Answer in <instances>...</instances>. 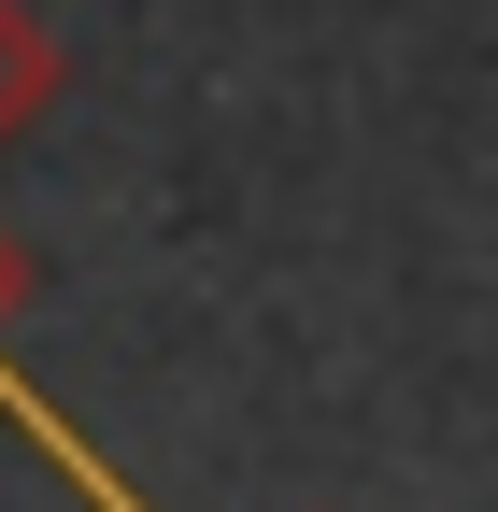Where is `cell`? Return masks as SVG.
<instances>
[{"label": "cell", "mask_w": 498, "mask_h": 512, "mask_svg": "<svg viewBox=\"0 0 498 512\" xmlns=\"http://www.w3.org/2000/svg\"><path fill=\"white\" fill-rule=\"evenodd\" d=\"M57 86H72V43H57L29 0H0V157H15L29 128L57 114Z\"/></svg>", "instance_id": "6da1fadb"}, {"label": "cell", "mask_w": 498, "mask_h": 512, "mask_svg": "<svg viewBox=\"0 0 498 512\" xmlns=\"http://www.w3.org/2000/svg\"><path fill=\"white\" fill-rule=\"evenodd\" d=\"M15 313H29V242L0 228V342H15Z\"/></svg>", "instance_id": "7a4b0ae2"}]
</instances>
